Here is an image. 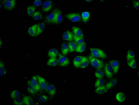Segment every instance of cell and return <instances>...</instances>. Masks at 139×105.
Returning a JSON list of instances; mask_svg holds the SVG:
<instances>
[{
  "label": "cell",
  "mask_w": 139,
  "mask_h": 105,
  "mask_svg": "<svg viewBox=\"0 0 139 105\" xmlns=\"http://www.w3.org/2000/svg\"><path fill=\"white\" fill-rule=\"evenodd\" d=\"M88 59L92 66L96 68L99 69H102L104 67V62L101 60L97 59L92 56H89Z\"/></svg>",
  "instance_id": "obj_1"
},
{
  "label": "cell",
  "mask_w": 139,
  "mask_h": 105,
  "mask_svg": "<svg viewBox=\"0 0 139 105\" xmlns=\"http://www.w3.org/2000/svg\"><path fill=\"white\" fill-rule=\"evenodd\" d=\"M90 51L92 56L93 57H98L101 59H105L106 58V54L101 49H97V48H90Z\"/></svg>",
  "instance_id": "obj_2"
},
{
  "label": "cell",
  "mask_w": 139,
  "mask_h": 105,
  "mask_svg": "<svg viewBox=\"0 0 139 105\" xmlns=\"http://www.w3.org/2000/svg\"><path fill=\"white\" fill-rule=\"evenodd\" d=\"M58 63L61 67H66L70 64V61L68 57L60 54Z\"/></svg>",
  "instance_id": "obj_3"
},
{
  "label": "cell",
  "mask_w": 139,
  "mask_h": 105,
  "mask_svg": "<svg viewBox=\"0 0 139 105\" xmlns=\"http://www.w3.org/2000/svg\"><path fill=\"white\" fill-rule=\"evenodd\" d=\"M4 7L9 10H12L16 6V1L15 0H7L3 2Z\"/></svg>",
  "instance_id": "obj_4"
},
{
  "label": "cell",
  "mask_w": 139,
  "mask_h": 105,
  "mask_svg": "<svg viewBox=\"0 0 139 105\" xmlns=\"http://www.w3.org/2000/svg\"><path fill=\"white\" fill-rule=\"evenodd\" d=\"M66 17L73 22H77L81 19L80 14L78 13H70L66 14Z\"/></svg>",
  "instance_id": "obj_5"
},
{
  "label": "cell",
  "mask_w": 139,
  "mask_h": 105,
  "mask_svg": "<svg viewBox=\"0 0 139 105\" xmlns=\"http://www.w3.org/2000/svg\"><path fill=\"white\" fill-rule=\"evenodd\" d=\"M113 70L110 64H106L105 65V73L107 78H111L112 77Z\"/></svg>",
  "instance_id": "obj_6"
},
{
  "label": "cell",
  "mask_w": 139,
  "mask_h": 105,
  "mask_svg": "<svg viewBox=\"0 0 139 105\" xmlns=\"http://www.w3.org/2000/svg\"><path fill=\"white\" fill-rule=\"evenodd\" d=\"M37 80L40 88L43 90H46L47 87V84L44 79L40 76H37Z\"/></svg>",
  "instance_id": "obj_7"
},
{
  "label": "cell",
  "mask_w": 139,
  "mask_h": 105,
  "mask_svg": "<svg viewBox=\"0 0 139 105\" xmlns=\"http://www.w3.org/2000/svg\"><path fill=\"white\" fill-rule=\"evenodd\" d=\"M53 7L52 2L51 1H46L42 5V10L44 12H47L51 10Z\"/></svg>",
  "instance_id": "obj_8"
},
{
  "label": "cell",
  "mask_w": 139,
  "mask_h": 105,
  "mask_svg": "<svg viewBox=\"0 0 139 105\" xmlns=\"http://www.w3.org/2000/svg\"><path fill=\"white\" fill-rule=\"evenodd\" d=\"M30 81V84L33 87H34L36 90L37 91H40V86L37 80V76H34L32 78L31 81Z\"/></svg>",
  "instance_id": "obj_9"
},
{
  "label": "cell",
  "mask_w": 139,
  "mask_h": 105,
  "mask_svg": "<svg viewBox=\"0 0 139 105\" xmlns=\"http://www.w3.org/2000/svg\"><path fill=\"white\" fill-rule=\"evenodd\" d=\"M110 65L112 68L114 73L116 74L118 73L119 67H120V63L118 61L113 60L110 62Z\"/></svg>",
  "instance_id": "obj_10"
},
{
  "label": "cell",
  "mask_w": 139,
  "mask_h": 105,
  "mask_svg": "<svg viewBox=\"0 0 139 105\" xmlns=\"http://www.w3.org/2000/svg\"><path fill=\"white\" fill-rule=\"evenodd\" d=\"M62 20L63 16L61 11L60 10H57L53 23L56 24H59L61 22Z\"/></svg>",
  "instance_id": "obj_11"
},
{
  "label": "cell",
  "mask_w": 139,
  "mask_h": 105,
  "mask_svg": "<svg viewBox=\"0 0 139 105\" xmlns=\"http://www.w3.org/2000/svg\"><path fill=\"white\" fill-rule=\"evenodd\" d=\"M46 90L49 95L52 96H54L56 93V88L53 84H49L47 86Z\"/></svg>",
  "instance_id": "obj_12"
},
{
  "label": "cell",
  "mask_w": 139,
  "mask_h": 105,
  "mask_svg": "<svg viewBox=\"0 0 139 105\" xmlns=\"http://www.w3.org/2000/svg\"><path fill=\"white\" fill-rule=\"evenodd\" d=\"M57 9L54 10L46 18V21L49 23H53L55 19L56 14L57 12Z\"/></svg>",
  "instance_id": "obj_13"
},
{
  "label": "cell",
  "mask_w": 139,
  "mask_h": 105,
  "mask_svg": "<svg viewBox=\"0 0 139 105\" xmlns=\"http://www.w3.org/2000/svg\"><path fill=\"white\" fill-rule=\"evenodd\" d=\"M73 32L74 35L83 38L84 34L81 29L77 27L73 26L72 28Z\"/></svg>",
  "instance_id": "obj_14"
},
{
  "label": "cell",
  "mask_w": 139,
  "mask_h": 105,
  "mask_svg": "<svg viewBox=\"0 0 139 105\" xmlns=\"http://www.w3.org/2000/svg\"><path fill=\"white\" fill-rule=\"evenodd\" d=\"M63 38L64 40L68 41H72L73 39V35L69 30L66 31L63 34Z\"/></svg>",
  "instance_id": "obj_15"
},
{
  "label": "cell",
  "mask_w": 139,
  "mask_h": 105,
  "mask_svg": "<svg viewBox=\"0 0 139 105\" xmlns=\"http://www.w3.org/2000/svg\"><path fill=\"white\" fill-rule=\"evenodd\" d=\"M37 26V24H35V25H33L29 28L28 30V33L31 36H36Z\"/></svg>",
  "instance_id": "obj_16"
},
{
  "label": "cell",
  "mask_w": 139,
  "mask_h": 105,
  "mask_svg": "<svg viewBox=\"0 0 139 105\" xmlns=\"http://www.w3.org/2000/svg\"><path fill=\"white\" fill-rule=\"evenodd\" d=\"M22 100L24 104L30 105H33L34 104V101L33 99L28 96H24Z\"/></svg>",
  "instance_id": "obj_17"
},
{
  "label": "cell",
  "mask_w": 139,
  "mask_h": 105,
  "mask_svg": "<svg viewBox=\"0 0 139 105\" xmlns=\"http://www.w3.org/2000/svg\"><path fill=\"white\" fill-rule=\"evenodd\" d=\"M89 62L88 58L85 56H82L80 67L81 68H85L88 66Z\"/></svg>",
  "instance_id": "obj_18"
},
{
  "label": "cell",
  "mask_w": 139,
  "mask_h": 105,
  "mask_svg": "<svg viewBox=\"0 0 139 105\" xmlns=\"http://www.w3.org/2000/svg\"><path fill=\"white\" fill-rule=\"evenodd\" d=\"M44 29L45 25L44 23H40L37 24L36 36L41 34L44 30Z\"/></svg>",
  "instance_id": "obj_19"
},
{
  "label": "cell",
  "mask_w": 139,
  "mask_h": 105,
  "mask_svg": "<svg viewBox=\"0 0 139 105\" xmlns=\"http://www.w3.org/2000/svg\"><path fill=\"white\" fill-rule=\"evenodd\" d=\"M90 14L88 12L85 11L82 12L81 14V18L82 21L85 23L87 22L90 18Z\"/></svg>",
  "instance_id": "obj_20"
},
{
  "label": "cell",
  "mask_w": 139,
  "mask_h": 105,
  "mask_svg": "<svg viewBox=\"0 0 139 105\" xmlns=\"http://www.w3.org/2000/svg\"><path fill=\"white\" fill-rule=\"evenodd\" d=\"M107 90L106 86L103 85V86H100L98 87H97L95 92L97 94L101 95V94H104L106 93L107 91Z\"/></svg>",
  "instance_id": "obj_21"
},
{
  "label": "cell",
  "mask_w": 139,
  "mask_h": 105,
  "mask_svg": "<svg viewBox=\"0 0 139 105\" xmlns=\"http://www.w3.org/2000/svg\"><path fill=\"white\" fill-rule=\"evenodd\" d=\"M58 63V60L56 57H52L49 59L47 64L49 66H55Z\"/></svg>",
  "instance_id": "obj_22"
},
{
  "label": "cell",
  "mask_w": 139,
  "mask_h": 105,
  "mask_svg": "<svg viewBox=\"0 0 139 105\" xmlns=\"http://www.w3.org/2000/svg\"><path fill=\"white\" fill-rule=\"evenodd\" d=\"M82 58V56H78L74 58L73 61L74 67L76 68H79L80 67Z\"/></svg>",
  "instance_id": "obj_23"
},
{
  "label": "cell",
  "mask_w": 139,
  "mask_h": 105,
  "mask_svg": "<svg viewBox=\"0 0 139 105\" xmlns=\"http://www.w3.org/2000/svg\"><path fill=\"white\" fill-rule=\"evenodd\" d=\"M117 80L116 79H113L107 83L105 86L107 89H111L115 86L117 84Z\"/></svg>",
  "instance_id": "obj_24"
},
{
  "label": "cell",
  "mask_w": 139,
  "mask_h": 105,
  "mask_svg": "<svg viewBox=\"0 0 139 105\" xmlns=\"http://www.w3.org/2000/svg\"><path fill=\"white\" fill-rule=\"evenodd\" d=\"M116 98L117 101L120 102H123L125 99V95L122 92H120L117 93L116 96Z\"/></svg>",
  "instance_id": "obj_25"
},
{
  "label": "cell",
  "mask_w": 139,
  "mask_h": 105,
  "mask_svg": "<svg viewBox=\"0 0 139 105\" xmlns=\"http://www.w3.org/2000/svg\"><path fill=\"white\" fill-rule=\"evenodd\" d=\"M0 71H1V77H3L6 75L7 72H6L5 64L3 61L2 60H1V63H0Z\"/></svg>",
  "instance_id": "obj_26"
},
{
  "label": "cell",
  "mask_w": 139,
  "mask_h": 105,
  "mask_svg": "<svg viewBox=\"0 0 139 105\" xmlns=\"http://www.w3.org/2000/svg\"><path fill=\"white\" fill-rule=\"evenodd\" d=\"M61 51L63 55H66L69 52V46L66 43H63L62 45Z\"/></svg>",
  "instance_id": "obj_27"
},
{
  "label": "cell",
  "mask_w": 139,
  "mask_h": 105,
  "mask_svg": "<svg viewBox=\"0 0 139 105\" xmlns=\"http://www.w3.org/2000/svg\"><path fill=\"white\" fill-rule=\"evenodd\" d=\"M58 51L57 49L55 48L50 49L48 51V55L51 58L56 57L58 54Z\"/></svg>",
  "instance_id": "obj_28"
},
{
  "label": "cell",
  "mask_w": 139,
  "mask_h": 105,
  "mask_svg": "<svg viewBox=\"0 0 139 105\" xmlns=\"http://www.w3.org/2000/svg\"><path fill=\"white\" fill-rule=\"evenodd\" d=\"M86 48V44H81L78 45L76 47V52H77L81 53L85 51Z\"/></svg>",
  "instance_id": "obj_29"
},
{
  "label": "cell",
  "mask_w": 139,
  "mask_h": 105,
  "mask_svg": "<svg viewBox=\"0 0 139 105\" xmlns=\"http://www.w3.org/2000/svg\"><path fill=\"white\" fill-rule=\"evenodd\" d=\"M27 10L29 16H33L35 12L36 8L34 6H29L27 8Z\"/></svg>",
  "instance_id": "obj_30"
},
{
  "label": "cell",
  "mask_w": 139,
  "mask_h": 105,
  "mask_svg": "<svg viewBox=\"0 0 139 105\" xmlns=\"http://www.w3.org/2000/svg\"><path fill=\"white\" fill-rule=\"evenodd\" d=\"M73 39L75 42L78 45L81 44L85 43V42L83 38L77 36L76 35H73Z\"/></svg>",
  "instance_id": "obj_31"
},
{
  "label": "cell",
  "mask_w": 139,
  "mask_h": 105,
  "mask_svg": "<svg viewBox=\"0 0 139 105\" xmlns=\"http://www.w3.org/2000/svg\"><path fill=\"white\" fill-rule=\"evenodd\" d=\"M135 57V54L134 52L132 50H129L127 52L126 55V59L127 61L130 60L131 59H134Z\"/></svg>",
  "instance_id": "obj_32"
},
{
  "label": "cell",
  "mask_w": 139,
  "mask_h": 105,
  "mask_svg": "<svg viewBox=\"0 0 139 105\" xmlns=\"http://www.w3.org/2000/svg\"><path fill=\"white\" fill-rule=\"evenodd\" d=\"M20 95V91L18 90H14L12 91L10 95L11 98L13 99L19 97Z\"/></svg>",
  "instance_id": "obj_33"
},
{
  "label": "cell",
  "mask_w": 139,
  "mask_h": 105,
  "mask_svg": "<svg viewBox=\"0 0 139 105\" xmlns=\"http://www.w3.org/2000/svg\"><path fill=\"white\" fill-rule=\"evenodd\" d=\"M69 46V49L70 52L72 53L74 52L76 50L77 45L76 43L74 42H70L68 44Z\"/></svg>",
  "instance_id": "obj_34"
},
{
  "label": "cell",
  "mask_w": 139,
  "mask_h": 105,
  "mask_svg": "<svg viewBox=\"0 0 139 105\" xmlns=\"http://www.w3.org/2000/svg\"><path fill=\"white\" fill-rule=\"evenodd\" d=\"M28 91L30 94H33L36 93L37 91L36 90L34 87L30 84V81H29L28 82Z\"/></svg>",
  "instance_id": "obj_35"
},
{
  "label": "cell",
  "mask_w": 139,
  "mask_h": 105,
  "mask_svg": "<svg viewBox=\"0 0 139 105\" xmlns=\"http://www.w3.org/2000/svg\"><path fill=\"white\" fill-rule=\"evenodd\" d=\"M104 72L101 69L98 70L95 73V76L98 79H102L104 77Z\"/></svg>",
  "instance_id": "obj_36"
},
{
  "label": "cell",
  "mask_w": 139,
  "mask_h": 105,
  "mask_svg": "<svg viewBox=\"0 0 139 105\" xmlns=\"http://www.w3.org/2000/svg\"><path fill=\"white\" fill-rule=\"evenodd\" d=\"M33 18L35 20H39L42 19V15L40 12L37 11L35 12L33 16Z\"/></svg>",
  "instance_id": "obj_37"
},
{
  "label": "cell",
  "mask_w": 139,
  "mask_h": 105,
  "mask_svg": "<svg viewBox=\"0 0 139 105\" xmlns=\"http://www.w3.org/2000/svg\"><path fill=\"white\" fill-rule=\"evenodd\" d=\"M105 81L104 80L102 79H98L97 80L95 83V86L96 87H98L100 86H103L104 84Z\"/></svg>",
  "instance_id": "obj_38"
},
{
  "label": "cell",
  "mask_w": 139,
  "mask_h": 105,
  "mask_svg": "<svg viewBox=\"0 0 139 105\" xmlns=\"http://www.w3.org/2000/svg\"><path fill=\"white\" fill-rule=\"evenodd\" d=\"M128 64L130 67L132 69H136V62L135 59H131L128 62Z\"/></svg>",
  "instance_id": "obj_39"
},
{
  "label": "cell",
  "mask_w": 139,
  "mask_h": 105,
  "mask_svg": "<svg viewBox=\"0 0 139 105\" xmlns=\"http://www.w3.org/2000/svg\"><path fill=\"white\" fill-rule=\"evenodd\" d=\"M14 104L16 105H21L24 104L23 100L20 97H17L14 99Z\"/></svg>",
  "instance_id": "obj_40"
},
{
  "label": "cell",
  "mask_w": 139,
  "mask_h": 105,
  "mask_svg": "<svg viewBox=\"0 0 139 105\" xmlns=\"http://www.w3.org/2000/svg\"><path fill=\"white\" fill-rule=\"evenodd\" d=\"M39 100L40 102L44 103L46 102L48 100V97L45 95H42L39 97Z\"/></svg>",
  "instance_id": "obj_41"
},
{
  "label": "cell",
  "mask_w": 139,
  "mask_h": 105,
  "mask_svg": "<svg viewBox=\"0 0 139 105\" xmlns=\"http://www.w3.org/2000/svg\"><path fill=\"white\" fill-rule=\"evenodd\" d=\"M33 4L36 7H40L42 5V2L41 1H35L33 2Z\"/></svg>",
  "instance_id": "obj_42"
},
{
  "label": "cell",
  "mask_w": 139,
  "mask_h": 105,
  "mask_svg": "<svg viewBox=\"0 0 139 105\" xmlns=\"http://www.w3.org/2000/svg\"><path fill=\"white\" fill-rule=\"evenodd\" d=\"M139 1H135L133 3V5L134 8L137 10L139 9Z\"/></svg>",
  "instance_id": "obj_43"
},
{
  "label": "cell",
  "mask_w": 139,
  "mask_h": 105,
  "mask_svg": "<svg viewBox=\"0 0 139 105\" xmlns=\"http://www.w3.org/2000/svg\"><path fill=\"white\" fill-rule=\"evenodd\" d=\"M86 1L89 2H92V1Z\"/></svg>",
  "instance_id": "obj_44"
}]
</instances>
